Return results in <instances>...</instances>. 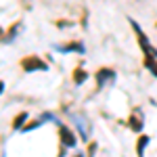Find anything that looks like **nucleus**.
Listing matches in <instances>:
<instances>
[{"instance_id":"20e7f679","label":"nucleus","mask_w":157,"mask_h":157,"mask_svg":"<svg viewBox=\"0 0 157 157\" xmlns=\"http://www.w3.org/2000/svg\"><path fill=\"white\" fill-rule=\"evenodd\" d=\"M115 82V71L113 69H98V73H97V84H98V88H105L107 84H113Z\"/></svg>"},{"instance_id":"0eeeda50","label":"nucleus","mask_w":157,"mask_h":157,"mask_svg":"<svg viewBox=\"0 0 157 157\" xmlns=\"http://www.w3.org/2000/svg\"><path fill=\"white\" fill-rule=\"evenodd\" d=\"M145 67L157 78V59H153V57H145Z\"/></svg>"},{"instance_id":"39448f33","label":"nucleus","mask_w":157,"mask_h":157,"mask_svg":"<svg viewBox=\"0 0 157 157\" xmlns=\"http://www.w3.org/2000/svg\"><path fill=\"white\" fill-rule=\"evenodd\" d=\"M57 52H78V55H86V46L82 42H71V44H55Z\"/></svg>"},{"instance_id":"2eb2a0df","label":"nucleus","mask_w":157,"mask_h":157,"mask_svg":"<svg viewBox=\"0 0 157 157\" xmlns=\"http://www.w3.org/2000/svg\"><path fill=\"white\" fill-rule=\"evenodd\" d=\"M4 38H6V34H4V32H2V29H0V42H2V40H4Z\"/></svg>"},{"instance_id":"6e6552de","label":"nucleus","mask_w":157,"mask_h":157,"mask_svg":"<svg viewBox=\"0 0 157 157\" xmlns=\"http://www.w3.org/2000/svg\"><path fill=\"white\" fill-rule=\"evenodd\" d=\"M147 145H149V136H140V138H138V147H136V153H138V155H145Z\"/></svg>"},{"instance_id":"1a4fd4ad","label":"nucleus","mask_w":157,"mask_h":157,"mask_svg":"<svg viewBox=\"0 0 157 157\" xmlns=\"http://www.w3.org/2000/svg\"><path fill=\"white\" fill-rule=\"evenodd\" d=\"M27 120V113H19L17 117H15V124H13V130H19V128H23V121Z\"/></svg>"},{"instance_id":"f03ea898","label":"nucleus","mask_w":157,"mask_h":157,"mask_svg":"<svg viewBox=\"0 0 157 157\" xmlns=\"http://www.w3.org/2000/svg\"><path fill=\"white\" fill-rule=\"evenodd\" d=\"M69 120H71L73 126L78 128L80 138H82V140H88V136H90V124H88V120H86L84 115H80V113H69Z\"/></svg>"},{"instance_id":"7ed1b4c3","label":"nucleus","mask_w":157,"mask_h":157,"mask_svg":"<svg viewBox=\"0 0 157 157\" xmlns=\"http://www.w3.org/2000/svg\"><path fill=\"white\" fill-rule=\"evenodd\" d=\"M59 136H61V145L65 147V149H75L78 140H75L73 130H69L67 126H63V124H61V126H59Z\"/></svg>"},{"instance_id":"f257e3e1","label":"nucleus","mask_w":157,"mask_h":157,"mask_svg":"<svg viewBox=\"0 0 157 157\" xmlns=\"http://www.w3.org/2000/svg\"><path fill=\"white\" fill-rule=\"evenodd\" d=\"M21 67H23V71H27V73H32V71H48V65H46L42 59H38L36 55L25 57V59L21 61Z\"/></svg>"},{"instance_id":"f8f14e48","label":"nucleus","mask_w":157,"mask_h":157,"mask_svg":"<svg viewBox=\"0 0 157 157\" xmlns=\"http://www.w3.org/2000/svg\"><path fill=\"white\" fill-rule=\"evenodd\" d=\"M130 128H132L134 132H140V130H143V121L136 120V115H132V120H130Z\"/></svg>"},{"instance_id":"423d86ee","label":"nucleus","mask_w":157,"mask_h":157,"mask_svg":"<svg viewBox=\"0 0 157 157\" xmlns=\"http://www.w3.org/2000/svg\"><path fill=\"white\" fill-rule=\"evenodd\" d=\"M86 80H88V73H86L82 67H78V69L73 71V84H75V86H82Z\"/></svg>"},{"instance_id":"4468645a","label":"nucleus","mask_w":157,"mask_h":157,"mask_svg":"<svg viewBox=\"0 0 157 157\" xmlns=\"http://www.w3.org/2000/svg\"><path fill=\"white\" fill-rule=\"evenodd\" d=\"M2 92H4V82L0 80V94H2Z\"/></svg>"},{"instance_id":"9b49d317","label":"nucleus","mask_w":157,"mask_h":157,"mask_svg":"<svg viewBox=\"0 0 157 157\" xmlns=\"http://www.w3.org/2000/svg\"><path fill=\"white\" fill-rule=\"evenodd\" d=\"M44 121H52V124H57V126H61V121H59V117L55 115V113H50V111H44L42 115H40Z\"/></svg>"},{"instance_id":"9d476101","label":"nucleus","mask_w":157,"mask_h":157,"mask_svg":"<svg viewBox=\"0 0 157 157\" xmlns=\"http://www.w3.org/2000/svg\"><path fill=\"white\" fill-rule=\"evenodd\" d=\"M19 29H21V23H15L11 27V32H9V34H6V38H4V42H13V40H15V36H17V32H19Z\"/></svg>"},{"instance_id":"ddd939ff","label":"nucleus","mask_w":157,"mask_h":157,"mask_svg":"<svg viewBox=\"0 0 157 157\" xmlns=\"http://www.w3.org/2000/svg\"><path fill=\"white\" fill-rule=\"evenodd\" d=\"M42 124H44V120H42V117H40V120H36V121H34V124H29V126H23V128H21V130H23V132H32V130H34V128H40V126H42Z\"/></svg>"}]
</instances>
